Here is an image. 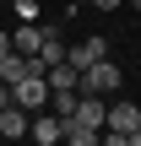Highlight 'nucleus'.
<instances>
[{
  "instance_id": "1",
  "label": "nucleus",
  "mask_w": 141,
  "mask_h": 146,
  "mask_svg": "<svg viewBox=\"0 0 141 146\" xmlns=\"http://www.w3.org/2000/svg\"><path fill=\"white\" fill-rule=\"evenodd\" d=\"M120 87H125V70H120L109 54H103V60H92V65H82V87H76V92H98V98H114Z\"/></svg>"
},
{
  "instance_id": "2",
  "label": "nucleus",
  "mask_w": 141,
  "mask_h": 146,
  "mask_svg": "<svg viewBox=\"0 0 141 146\" xmlns=\"http://www.w3.org/2000/svg\"><path fill=\"white\" fill-rule=\"evenodd\" d=\"M11 103H22L27 114H38V108H49V76H38V70H27L22 81H11Z\"/></svg>"
},
{
  "instance_id": "3",
  "label": "nucleus",
  "mask_w": 141,
  "mask_h": 146,
  "mask_svg": "<svg viewBox=\"0 0 141 146\" xmlns=\"http://www.w3.org/2000/svg\"><path fill=\"white\" fill-rule=\"evenodd\" d=\"M27 125H33V114H27L22 103H5V108H0V135H5V141H22Z\"/></svg>"
},
{
  "instance_id": "4",
  "label": "nucleus",
  "mask_w": 141,
  "mask_h": 146,
  "mask_svg": "<svg viewBox=\"0 0 141 146\" xmlns=\"http://www.w3.org/2000/svg\"><path fill=\"white\" fill-rule=\"evenodd\" d=\"M141 125V108L136 103H109V119H103V130H114V135H130Z\"/></svg>"
},
{
  "instance_id": "5",
  "label": "nucleus",
  "mask_w": 141,
  "mask_h": 146,
  "mask_svg": "<svg viewBox=\"0 0 141 146\" xmlns=\"http://www.w3.org/2000/svg\"><path fill=\"white\" fill-rule=\"evenodd\" d=\"M103 54H109V43H103V38H82V43H71V49H65V65H76V70H82V65H92V60H103Z\"/></svg>"
},
{
  "instance_id": "6",
  "label": "nucleus",
  "mask_w": 141,
  "mask_h": 146,
  "mask_svg": "<svg viewBox=\"0 0 141 146\" xmlns=\"http://www.w3.org/2000/svg\"><path fill=\"white\" fill-rule=\"evenodd\" d=\"M27 135H33L38 146H54V141H60V114L38 108V114H33V125H27Z\"/></svg>"
},
{
  "instance_id": "7",
  "label": "nucleus",
  "mask_w": 141,
  "mask_h": 146,
  "mask_svg": "<svg viewBox=\"0 0 141 146\" xmlns=\"http://www.w3.org/2000/svg\"><path fill=\"white\" fill-rule=\"evenodd\" d=\"M11 49H16V54H38V49H43V27H38V22H22V27L11 33Z\"/></svg>"
},
{
  "instance_id": "8",
  "label": "nucleus",
  "mask_w": 141,
  "mask_h": 146,
  "mask_svg": "<svg viewBox=\"0 0 141 146\" xmlns=\"http://www.w3.org/2000/svg\"><path fill=\"white\" fill-rule=\"evenodd\" d=\"M76 98H82L76 87H49V114H60V119L76 114Z\"/></svg>"
},
{
  "instance_id": "9",
  "label": "nucleus",
  "mask_w": 141,
  "mask_h": 146,
  "mask_svg": "<svg viewBox=\"0 0 141 146\" xmlns=\"http://www.w3.org/2000/svg\"><path fill=\"white\" fill-rule=\"evenodd\" d=\"M11 11H16V22H38V0H11Z\"/></svg>"
},
{
  "instance_id": "10",
  "label": "nucleus",
  "mask_w": 141,
  "mask_h": 146,
  "mask_svg": "<svg viewBox=\"0 0 141 146\" xmlns=\"http://www.w3.org/2000/svg\"><path fill=\"white\" fill-rule=\"evenodd\" d=\"M87 5H98V11H120L125 0H87Z\"/></svg>"
},
{
  "instance_id": "11",
  "label": "nucleus",
  "mask_w": 141,
  "mask_h": 146,
  "mask_svg": "<svg viewBox=\"0 0 141 146\" xmlns=\"http://www.w3.org/2000/svg\"><path fill=\"white\" fill-rule=\"evenodd\" d=\"M0 54H11V33H0Z\"/></svg>"
},
{
  "instance_id": "12",
  "label": "nucleus",
  "mask_w": 141,
  "mask_h": 146,
  "mask_svg": "<svg viewBox=\"0 0 141 146\" xmlns=\"http://www.w3.org/2000/svg\"><path fill=\"white\" fill-rule=\"evenodd\" d=\"M5 103H11V87H5V81H0V108H5Z\"/></svg>"
},
{
  "instance_id": "13",
  "label": "nucleus",
  "mask_w": 141,
  "mask_h": 146,
  "mask_svg": "<svg viewBox=\"0 0 141 146\" xmlns=\"http://www.w3.org/2000/svg\"><path fill=\"white\" fill-rule=\"evenodd\" d=\"M130 146H141V125H136V130H130Z\"/></svg>"
},
{
  "instance_id": "14",
  "label": "nucleus",
  "mask_w": 141,
  "mask_h": 146,
  "mask_svg": "<svg viewBox=\"0 0 141 146\" xmlns=\"http://www.w3.org/2000/svg\"><path fill=\"white\" fill-rule=\"evenodd\" d=\"M125 5H136V11H141V0H125Z\"/></svg>"
},
{
  "instance_id": "15",
  "label": "nucleus",
  "mask_w": 141,
  "mask_h": 146,
  "mask_svg": "<svg viewBox=\"0 0 141 146\" xmlns=\"http://www.w3.org/2000/svg\"><path fill=\"white\" fill-rule=\"evenodd\" d=\"M38 5H43V0H38Z\"/></svg>"
}]
</instances>
